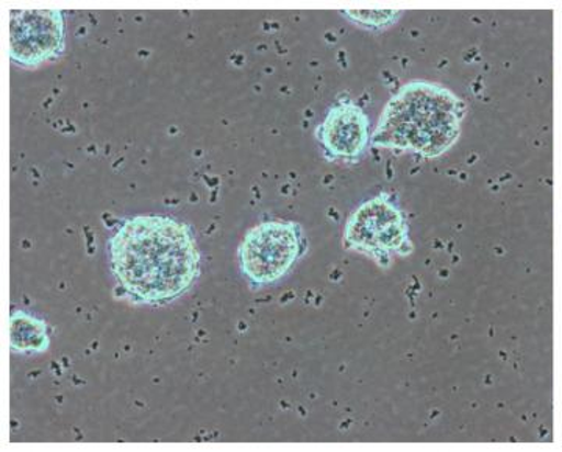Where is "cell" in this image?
Masks as SVG:
<instances>
[{
    "label": "cell",
    "mask_w": 562,
    "mask_h": 452,
    "mask_svg": "<svg viewBox=\"0 0 562 452\" xmlns=\"http://www.w3.org/2000/svg\"><path fill=\"white\" fill-rule=\"evenodd\" d=\"M301 226L292 222H262L254 226L239 247V267L251 287L277 283L291 272L305 251Z\"/></svg>",
    "instance_id": "3"
},
{
    "label": "cell",
    "mask_w": 562,
    "mask_h": 452,
    "mask_svg": "<svg viewBox=\"0 0 562 452\" xmlns=\"http://www.w3.org/2000/svg\"><path fill=\"white\" fill-rule=\"evenodd\" d=\"M66 27L60 10H14L10 13V58L35 68L60 58Z\"/></svg>",
    "instance_id": "5"
},
{
    "label": "cell",
    "mask_w": 562,
    "mask_h": 452,
    "mask_svg": "<svg viewBox=\"0 0 562 452\" xmlns=\"http://www.w3.org/2000/svg\"><path fill=\"white\" fill-rule=\"evenodd\" d=\"M111 270L125 298L162 305L190 291L201 251L190 226L166 216L125 218L109 240Z\"/></svg>",
    "instance_id": "1"
},
{
    "label": "cell",
    "mask_w": 562,
    "mask_h": 452,
    "mask_svg": "<svg viewBox=\"0 0 562 452\" xmlns=\"http://www.w3.org/2000/svg\"><path fill=\"white\" fill-rule=\"evenodd\" d=\"M464 114V103L450 89L413 81L387 102L372 143L422 157H441L457 143Z\"/></svg>",
    "instance_id": "2"
},
{
    "label": "cell",
    "mask_w": 562,
    "mask_h": 452,
    "mask_svg": "<svg viewBox=\"0 0 562 452\" xmlns=\"http://www.w3.org/2000/svg\"><path fill=\"white\" fill-rule=\"evenodd\" d=\"M316 136L328 157L353 161L364 154L371 140L368 114L351 100L338 102L317 127Z\"/></svg>",
    "instance_id": "6"
},
{
    "label": "cell",
    "mask_w": 562,
    "mask_h": 452,
    "mask_svg": "<svg viewBox=\"0 0 562 452\" xmlns=\"http://www.w3.org/2000/svg\"><path fill=\"white\" fill-rule=\"evenodd\" d=\"M10 337L14 353H44L50 344L47 325L27 313L11 314Z\"/></svg>",
    "instance_id": "7"
},
{
    "label": "cell",
    "mask_w": 562,
    "mask_h": 452,
    "mask_svg": "<svg viewBox=\"0 0 562 452\" xmlns=\"http://www.w3.org/2000/svg\"><path fill=\"white\" fill-rule=\"evenodd\" d=\"M344 246L380 265H390L392 256L413 251L405 217L386 194L368 200L353 211L344 231Z\"/></svg>",
    "instance_id": "4"
}]
</instances>
